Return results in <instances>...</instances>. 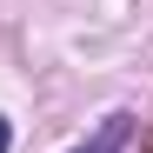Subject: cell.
Segmentation results:
<instances>
[{
    "instance_id": "6da1fadb",
    "label": "cell",
    "mask_w": 153,
    "mask_h": 153,
    "mask_svg": "<svg viewBox=\"0 0 153 153\" xmlns=\"http://www.w3.org/2000/svg\"><path fill=\"white\" fill-rule=\"evenodd\" d=\"M120 146H126V113H113V120L100 126L87 146H73V153H120Z\"/></svg>"
},
{
    "instance_id": "7a4b0ae2",
    "label": "cell",
    "mask_w": 153,
    "mask_h": 153,
    "mask_svg": "<svg viewBox=\"0 0 153 153\" xmlns=\"http://www.w3.org/2000/svg\"><path fill=\"white\" fill-rule=\"evenodd\" d=\"M7 140H13V133H7V120H0V153H7Z\"/></svg>"
},
{
    "instance_id": "3957f363",
    "label": "cell",
    "mask_w": 153,
    "mask_h": 153,
    "mask_svg": "<svg viewBox=\"0 0 153 153\" xmlns=\"http://www.w3.org/2000/svg\"><path fill=\"white\" fill-rule=\"evenodd\" d=\"M146 153H153V140H146Z\"/></svg>"
}]
</instances>
